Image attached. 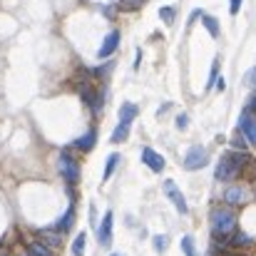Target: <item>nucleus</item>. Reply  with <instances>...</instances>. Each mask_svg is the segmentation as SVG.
<instances>
[{
  "label": "nucleus",
  "mask_w": 256,
  "mask_h": 256,
  "mask_svg": "<svg viewBox=\"0 0 256 256\" xmlns=\"http://www.w3.org/2000/svg\"><path fill=\"white\" fill-rule=\"evenodd\" d=\"M212 234L216 242H229L234 234H236V224H239V216H236V209L234 206H214L212 209Z\"/></svg>",
  "instance_id": "f257e3e1"
},
{
  "label": "nucleus",
  "mask_w": 256,
  "mask_h": 256,
  "mask_svg": "<svg viewBox=\"0 0 256 256\" xmlns=\"http://www.w3.org/2000/svg\"><path fill=\"white\" fill-rule=\"evenodd\" d=\"M246 162H249L246 152H226L214 170V179L216 182H234L242 174V170L246 167Z\"/></svg>",
  "instance_id": "f03ea898"
},
{
  "label": "nucleus",
  "mask_w": 256,
  "mask_h": 256,
  "mask_svg": "<svg viewBox=\"0 0 256 256\" xmlns=\"http://www.w3.org/2000/svg\"><path fill=\"white\" fill-rule=\"evenodd\" d=\"M206 164H209V152H206V147H202V144L189 147V152L184 154V170L196 172V170H204Z\"/></svg>",
  "instance_id": "7ed1b4c3"
},
{
  "label": "nucleus",
  "mask_w": 256,
  "mask_h": 256,
  "mask_svg": "<svg viewBox=\"0 0 256 256\" xmlns=\"http://www.w3.org/2000/svg\"><path fill=\"white\" fill-rule=\"evenodd\" d=\"M58 167H60L62 179H65L70 186L80 182V164H78V160H75V157H70L68 152H62V154H60V160H58Z\"/></svg>",
  "instance_id": "20e7f679"
},
{
  "label": "nucleus",
  "mask_w": 256,
  "mask_h": 256,
  "mask_svg": "<svg viewBox=\"0 0 256 256\" xmlns=\"http://www.w3.org/2000/svg\"><path fill=\"white\" fill-rule=\"evenodd\" d=\"M164 194H167V199H170L172 204L176 206V212H179V214H189V204H186V199H184L182 189H179L172 179L164 182Z\"/></svg>",
  "instance_id": "39448f33"
},
{
  "label": "nucleus",
  "mask_w": 256,
  "mask_h": 256,
  "mask_svg": "<svg viewBox=\"0 0 256 256\" xmlns=\"http://www.w3.org/2000/svg\"><path fill=\"white\" fill-rule=\"evenodd\" d=\"M224 202H226V206H242V204L249 202V192L244 186H239V184H232L224 192Z\"/></svg>",
  "instance_id": "423d86ee"
},
{
  "label": "nucleus",
  "mask_w": 256,
  "mask_h": 256,
  "mask_svg": "<svg viewBox=\"0 0 256 256\" xmlns=\"http://www.w3.org/2000/svg\"><path fill=\"white\" fill-rule=\"evenodd\" d=\"M239 132L244 134V140H246L249 144H256V114L244 112V114L239 117Z\"/></svg>",
  "instance_id": "0eeeda50"
},
{
  "label": "nucleus",
  "mask_w": 256,
  "mask_h": 256,
  "mask_svg": "<svg viewBox=\"0 0 256 256\" xmlns=\"http://www.w3.org/2000/svg\"><path fill=\"white\" fill-rule=\"evenodd\" d=\"M142 162H144L152 172H157V174H160V172H164V167H167L164 157H162L160 152H154L152 147H144V150H142Z\"/></svg>",
  "instance_id": "6e6552de"
},
{
  "label": "nucleus",
  "mask_w": 256,
  "mask_h": 256,
  "mask_svg": "<svg viewBox=\"0 0 256 256\" xmlns=\"http://www.w3.org/2000/svg\"><path fill=\"white\" fill-rule=\"evenodd\" d=\"M112 222H114V214H112V212H104L102 224H100V229H97V239H100L102 246H110V244H112Z\"/></svg>",
  "instance_id": "1a4fd4ad"
},
{
  "label": "nucleus",
  "mask_w": 256,
  "mask_h": 256,
  "mask_svg": "<svg viewBox=\"0 0 256 256\" xmlns=\"http://www.w3.org/2000/svg\"><path fill=\"white\" fill-rule=\"evenodd\" d=\"M117 45H120V32H117V30L107 32V38L102 40V45H100V50H97V58H100V60L110 58V55L117 50Z\"/></svg>",
  "instance_id": "9d476101"
},
{
  "label": "nucleus",
  "mask_w": 256,
  "mask_h": 256,
  "mask_svg": "<svg viewBox=\"0 0 256 256\" xmlns=\"http://www.w3.org/2000/svg\"><path fill=\"white\" fill-rule=\"evenodd\" d=\"M137 114H140V107L134 102H122V107H120V122L122 124H132Z\"/></svg>",
  "instance_id": "9b49d317"
},
{
  "label": "nucleus",
  "mask_w": 256,
  "mask_h": 256,
  "mask_svg": "<svg viewBox=\"0 0 256 256\" xmlns=\"http://www.w3.org/2000/svg\"><path fill=\"white\" fill-rule=\"evenodd\" d=\"M94 142H97V132H94V130H90V132L82 134L80 140H75V150H80V152H90V150L94 147Z\"/></svg>",
  "instance_id": "f8f14e48"
},
{
  "label": "nucleus",
  "mask_w": 256,
  "mask_h": 256,
  "mask_svg": "<svg viewBox=\"0 0 256 256\" xmlns=\"http://www.w3.org/2000/svg\"><path fill=\"white\" fill-rule=\"evenodd\" d=\"M72 222H75V204H70L68 206V212H65V216L55 224V229L60 232V234H65V232H70V226H72Z\"/></svg>",
  "instance_id": "ddd939ff"
},
{
  "label": "nucleus",
  "mask_w": 256,
  "mask_h": 256,
  "mask_svg": "<svg viewBox=\"0 0 256 256\" xmlns=\"http://www.w3.org/2000/svg\"><path fill=\"white\" fill-rule=\"evenodd\" d=\"M40 239H42V244H48L50 249L62 244V234H60L58 229H45V232H40Z\"/></svg>",
  "instance_id": "4468645a"
},
{
  "label": "nucleus",
  "mask_w": 256,
  "mask_h": 256,
  "mask_svg": "<svg viewBox=\"0 0 256 256\" xmlns=\"http://www.w3.org/2000/svg\"><path fill=\"white\" fill-rule=\"evenodd\" d=\"M28 256H55V254H52V249H50L48 244H42V242H30V244H28Z\"/></svg>",
  "instance_id": "2eb2a0df"
},
{
  "label": "nucleus",
  "mask_w": 256,
  "mask_h": 256,
  "mask_svg": "<svg viewBox=\"0 0 256 256\" xmlns=\"http://www.w3.org/2000/svg\"><path fill=\"white\" fill-rule=\"evenodd\" d=\"M127 137H130V124H122V122H120V124L114 127V132H112L110 142H112V144H120V142H124Z\"/></svg>",
  "instance_id": "dca6fc26"
},
{
  "label": "nucleus",
  "mask_w": 256,
  "mask_h": 256,
  "mask_svg": "<svg viewBox=\"0 0 256 256\" xmlns=\"http://www.w3.org/2000/svg\"><path fill=\"white\" fill-rule=\"evenodd\" d=\"M117 164H120V154L114 152V154H110V157H107V164H104V174H102V182H107V179L112 176V172L117 170Z\"/></svg>",
  "instance_id": "f3484780"
},
{
  "label": "nucleus",
  "mask_w": 256,
  "mask_h": 256,
  "mask_svg": "<svg viewBox=\"0 0 256 256\" xmlns=\"http://www.w3.org/2000/svg\"><path fill=\"white\" fill-rule=\"evenodd\" d=\"M202 22H204V28L209 30L212 38H219V20H216V18H212V15H202Z\"/></svg>",
  "instance_id": "a211bd4d"
},
{
  "label": "nucleus",
  "mask_w": 256,
  "mask_h": 256,
  "mask_svg": "<svg viewBox=\"0 0 256 256\" xmlns=\"http://www.w3.org/2000/svg\"><path fill=\"white\" fill-rule=\"evenodd\" d=\"M85 244H87V234H78L75 242H72V256H82L85 254Z\"/></svg>",
  "instance_id": "6ab92c4d"
},
{
  "label": "nucleus",
  "mask_w": 256,
  "mask_h": 256,
  "mask_svg": "<svg viewBox=\"0 0 256 256\" xmlns=\"http://www.w3.org/2000/svg\"><path fill=\"white\" fill-rule=\"evenodd\" d=\"M182 252H184V256H199L196 254V244H194L192 236H184L182 239Z\"/></svg>",
  "instance_id": "aec40b11"
},
{
  "label": "nucleus",
  "mask_w": 256,
  "mask_h": 256,
  "mask_svg": "<svg viewBox=\"0 0 256 256\" xmlns=\"http://www.w3.org/2000/svg\"><path fill=\"white\" fill-rule=\"evenodd\" d=\"M252 242H254L252 236H246V234H239V232H236V234L229 239V246H244V244H252Z\"/></svg>",
  "instance_id": "412c9836"
},
{
  "label": "nucleus",
  "mask_w": 256,
  "mask_h": 256,
  "mask_svg": "<svg viewBox=\"0 0 256 256\" xmlns=\"http://www.w3.org/2000/svg\"><path fill=\"white\" fill-rule=\"evenodd\" d=\"M174 15H176V12H174V8H172V5L160 8V18L164 20V25H172V22H174Z\"/></svg>",
  "instance_id": "4be33fe9"
},
{
  "label": "nucleus",
  "mask_w": 256,
  "mask_h": 256,
  "mask_svg": "<svg viewBox=\"0 0 256 256\" xmlns=\"http://www.w3.org/2000/svg\"><path fill=\"white\" fill-rule=\"evenodd\" d=\"M152 244H154V249L162 254V252H167V246H170V239H167L164 234H157V236L152 239Z\"/></svg>",
  "instance_id": "5701e85b"
},
{
  "label": "nucleus",
  "mask_w": 256,
  "mask_h": 256,
  "mask_svg": "<svg viewBox=\"0 0 256 256\" xmlns=\"http://www.w3.org/2000/svg\"><path fill=\"white\" fill-rule=\"evenodd\" d=\"M219 68H222V62L219 60H214V65H212V72H209V82H206V90H212L214 82L219 80Z\"/></svg>",
  "instance_id": "b1692460"
},
{
  "label": "nucleus",
  "mask_w": 256,
  "mask_h": 256,
  "mask_svg": "<svg viewBox=\"0 0 256 256\" xmlns=\"http://www.w3.org/2000/svg\"><path fill=\"white\" fill-rule=\"evenodd\" d=\"M232 147H234V150H239V152H244V150H246V140H244V134H242V132H236V134L232 137Z\"/></svg>",
  "instance_id": "393cba45"
},
{
  "label": "nucleus",
  "mask_w": 256,
  "mask_h": 256,
  "mask_svg": "<svg viewBox=\"0 0 256 256\" xmlns=\"http://www.w3.org/2000/svg\"><path fill=\"white\" fill-rule=\"evenodd\" d=\"M120 5H122L124 10H134V8L144 5V0H120Z\"/></svg>",
  "instance_id": "a878e982"
},
{
  "label": "nucleus",
  "mask_w": 256,
  "mask_h": 256,
  "mask_svg": "<svg viewBox=\"0 0 256 256\" xmlns=\"http://www.w3.org/2000/svg\"><path fill=\"white\" fill-rule=\"evenodd\" d=\"M244 82H246V85H249V87H254V90H256V68H252V70L246 72V78H244Z\"/></svg>",
  "instance_id": "bb28decb"
},
{
  "label": "nucleus",
  "mask_w": 256,
  "mask_h": 256,
  "mask_svg": "<svg viewBox=\"0 0 256 256\" xmlns=\"http://www.w3.org/2000/svg\"><path fill=\"white\" fill-rule=\"evenodd\" d=\"M176 127H179V130H186V127H189V117H186L184 112L176 117Z\"/></svg>",
  "instance_id": "cd10ccee"
},
{
  "label": "nucleus",
  "mask_w": 256,
  "mask_h": 256,
  "mask_svg": "<svg viewBox=\"0 0 256 256\" xmlns=\"http://www.w3.org/2000/svg\"><path fill=\"white\" fill-rule=\"evenodd\" d=\"M239 10H242V0H229V12L239 15Z\"/></svg>",
  "instance_id": "c85d7f7f"
},
{
  "label": "nucleus",
  "mask_w": 256,
  "mask_h": 256,
  "mask_svg": "<svg viewBox=\"0 0 256 256\" xmlns=\"http://www.w3.org/2000/svg\"><path fill=\"white\" fill-rule=\"evenodd\" d=\"M244 112H254L256 114V94L254 97H249V102H246V110H244Z\"/></svg>",
  "instance_id": "c756f323"
},
{
  "label": "nucleus",
  "mask_w": 256,
  "mask_h": 256,
  "mask_svg": "<svg viewBox=\"0 0 256 256\" xmlns=\"http://www.w3.org/2000/svg\"><path fill=\"white\" fill-rule=\"evenodd\" d=\"M110 256H122V254H110Z\"/></svg>",
  "instance_id": "7c9ffc66"
}]
</instances>
